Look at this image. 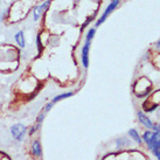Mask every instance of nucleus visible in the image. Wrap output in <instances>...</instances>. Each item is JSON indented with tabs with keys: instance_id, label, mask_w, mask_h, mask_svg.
Instances as JSON below:
<instances>
[{
	"instance_id": "nucleus-1",
	"label": "nucleus",
	"mask_w": 160,
	"mask_h": 160,
	"mask_svg": "<svg viewBox=\"0 0 160 160\" xmlns=\"http://www.w3.org/2000/svg\"><path fill=\"white\" fill-rule=\"evenodd\" d=\"M142 80H144V77L140 78L136 83V85H134V93H136V96H138V97L146 96L151 91V82L147 81L146 83H145V85H142Z\"/></svg>"
},
{
	"instance_id": "nucleus-2",
	"label": "nucleus",
	"mask_w": 160,
	"mask_h": 160,
	"mask_svg": "<svg viewBox=\"0 0 160 160\" xmlns=\"http://www.w3.org/2000/svg\"><path fill=\"white\" fill-rule=\"evenodd\" d=\"M118 4H119V0H112L111 2L109 4V6H108L107 8H105V11H104V13H103V15L101 17V19L98 20L97 22H96V26H99V25H102L105 20H107V18L110 15V14L113 12L116 9V7L118 6Z\"/></svg>"
},
{
	"instance_id": "nucleus-3",
	"label": "nucleus",
	"mask_w": 160,
	"mask_h": 160,
	"mask_svg": "<svg viewBox=\"0 0 160 160\" xmlns=\"http://www.w3.org/2000/svg\"><path fill=\"white\" fill-rule=\"evenodd\" d=\"M26 128L22 124H15L11 128V133L17 140H22L25 134H26Z\"/></svg>"
},
{
	"instance_id": "nucleus-4",
	"label": "nucleus",
	"mask_w": 160,
	"mask_h": 160,
	"mask_svg": "<svg viewBox=\"0 0 160 160\" xmlns=\"http://www.w3.org/2000/svg\"><path fill=\"white\" fill-rule=\"evenodd\" d=\"M90 41H85L83 49H82V62H83V67H89V50H90Z\"/></svg>"
},
{
	"instance_id": "nucleus-5",
	"label": "nucleus",
	"mask_w": 160,
	"mask_h": 160,
	"mask_svg": "<svg viewBox=\"0 0 160 160\" xmlns=\"http://www.w3.org/2000/svg\"><path fill=\"white\" fill-rule=\"evenodd\" d=\"M50 2H52V0H47V1H46V2H43L41 6H39V7H35V9H34V21H38V20L40 19L41 15L45 13L46 11H47V8L49 7Z\"/></svg>"
},
{
	"instance_id": "nucleus-6",
	"label": "nucleus",
	"mask_w": 160,
	"mask_h": 160,
	"mask_svg": "<svg viewBox=\"0 0 160 160\" xmlns=\"http://www.w3.org/2000/svg\"><path fill=\"white\" fill-rule=\"evenodd\" d=\"M138 118H139L140 123H142L144 126H146V128H148V129H153V128H154L153 124H152V122L150 120V118H147L142 112H140V111L138 112Z\"/></svg>"
},
{
	"instance_id": "nucleus-7",
	"label": "nucleus",
	"mask_w": 160,
	"mask_h": 160,
	"mask_svg": "<svg viewBox=\"0 0 160 160\" xmlns=\"http://www.w3.org/2000/svg\"><path fill=\"white\" fill-rule=\"evenodd\" d=\"M15 41L20 48H23L26 46V39H25V35H23V32L22 31H19L17 34H15Z\"/></svg>"
},
{
	"instance_id": "nucleus-8",
	"label": "nucleus",
	"mask_w": 160,
	"mask_h": 160,
	"mask_svg": "<svg viewBox=\"0 0 160 160\" xmlns=\"http://www.w3.org/2000/svg\"><path fill=\"white\" fill-rule=\"evenodd\" d=\"M32 152H33V154L35 157H41V146H40V142L35 140V142H33V145H32Z\"/></svg>"
},
{
	"instance_id": "nucleus-9",
	"label": "nucleus",
	"mask_w": 160,
	"mask_h": 160,
	"mask_svg": "<svg viewBox=\"0 0 160 160\" xmlns=\"http://www.w3.org/2000/svg\"><path fill=\"white\" fill-rule=\"evenodd\" d=\"M72 95H74L72 92H67V93H62V95H58V96H56V97L53 98V101H52V102L56 103V102H58V101H61V99H64V98L71 97Z\"/></svg>"
},
{
	"instance_id": "nucleus-10",
	"label": "nucleus",
	"mask_w": 160,
	"mask_h": 160,
	"mask_svg": "<svg viewBox=\"0 0 160 160\" xmlns=\"http://www.w3.org/2000/svg\"><path fill=\"white\" fill-rule=\"evenodd\" d=\"M129 134L131 136V138H133V140H136L137 142H142V139H140V137H139V134H138V132L136 130L131 129L129 131Z\"/></svg>"
},
{
	"instance_id": "nucleus-11",
	"label": "nucleus",
	"mask_w": 160,
	"mask_h": 160,
	"mask_svg": "<svg viewBox=\"0 0 160 160\" xmlns=\"http://www.w3.org/2000/svg\"><path fill=\"white\" fill-rule=\"evenodd\" d=\"M96 34V28H90V31L87 33V36H85V41H90L93 39V36Z\"/></svg>"
},
{
	"instance_id": "nucleus-12",
	"label": "nucleus",
	"mask_w": 160,
	"mask_h": 160,
	"mask_svg": "<svg viewBox=\"0 0 160 160\" xmlns=\"http://www.w3.org/2000/svg\"><path fill=\"white\" fill-rule=\"evenodd\" d=\"M36 46H38V49H39V54H41L42 53V49H43V46H42V42H41L40 35L36 36Z\"/></svg>"
},
{
	"instance_id": "nucleus-13",
	"label": "nucleus",
	"mask_w": 160,
	"mask_h": 160,
	"mask_svg": "<svg viewBox=\"0 0 160 160\" xmlns=\"http://www.w3.org/2000/svg\"><path fill=\"white\" fill-rule=\"evenodd\" d=\"M45 116H46L45 111L41 112L40 115H39V117H38V119H36V124H39V125L42 124V122H43V119H45Z\"/></svg>"
},
{
	"instance_id": "nucleus-14",
	"label": "nucleus",
	"mask_w": 160,
	"mask_h": 160,
	"mask_svg": "<svg viewBox=\"0 0 160 160\" xmlns=\"http://www.w3.org/2000/svg\"><path fill=\"white\" fill-rule=\"evenodd\" d=\"M152 134H153V133H152V132H150V131H148V132H145V133H144V140H145V142H146L147 144L151 142Z\"/></svg>"
},
{
	"instance_id": "nucleus-15",
	"label": "nucleus",
	"mask_w": 160,
	"mask_h": 160,
	"mask_svg": "<svg viewBox=\"0 0 160 160\" xmlns=\"http://www.w3.org/2000/svg\"><path fill=\"white\" fill-rule=\"evenodd\" d=\"M53 105H54V103H53V102L48 103V104H47V105H46V107H45V109H43V111H45L46 113H47V112H48L49 110H50V109L53 108Z\"/></svg>"
},
{
	"instance_id": "nucleus-16",
	"label": "nucleus",
	"mask_w": 160,
	"mask_h": 160,
	"mask_svg": "<svg viewBox=\"0 0 160 160\" xmlns=\"http://www.w3.org/2000/svg\"><path fill=\"white\" fill-rule=\"evenodd\" d=\"M158 56H159V58H158V60H160V55H158ZM156 66H157V67H160V62L156 63Z\"/></svg>"
},
{
	"instance_id": "nucleus-17",
	"label": "nucleus",
	"mask_w": 160,
	"mask_h": 160,
	"mask_svg": "<svg viewBox=\"0 0 160 160\" xmlns=\"http://www.w3.org/2000/svg\"><path fill=\"white\" fill-rule=\"evenodd\" d=\"M156 129L158 130V132H160V124H159V125H157V126H156Z\"/></svg>"
},
{
	"instance_id": "nucleus-18",
	"label": "nucleus",
	"mask_w": 160,
	"mask_h": 160,
	"mask_svg": "<svg viewBox=\"0 0 160 160\" xmlns=\"http://www.w3.org/2000/svg\"><path fill=\"white\" fill-rule=\"evenodd\" d=\"M157 47H158V48H160V40L157 42Z\"/></svg>"
},
{
	"instance_id": "nucleus-19",
	"label": "nucleus",
	"mask_w": 160,
	"mask_h": 160,
	"mask_svg": "<svg viewBox=\"0 0 160 160\" xmlns=\"http://www.w3.org/2000/svg\"><path fill=\"white\" fill-rule=\"evenodd\" d=\"M158 116H159V117H160V111H159V113H158Z\"/></svg>"
}]
</instances>
